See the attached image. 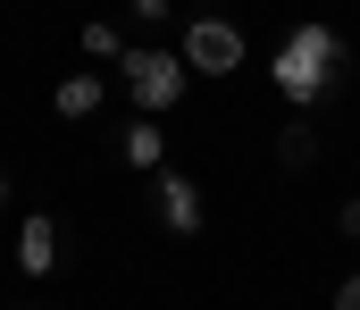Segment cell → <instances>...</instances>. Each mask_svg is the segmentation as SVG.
<instances>
[{"mask_svg": "<svg viewBox=\"0 0 360 310\" xmlns=\"http://www.w3.org/2000/svg\"><path fill=\"white\" fill-rule=\"evenodd\" d=\"M17 269H25V277H51V269H59V218L25 209V226H17Z\"/></svg>", "mask_w": 360, "mask_h": 310, "instance_id": "5", "label": "cell"}, {"mask_svg": "<svg viewBox=\"0 0 360 310\" xmlns=\"http://www.w3.org/2000/svg\"><path fill=\"white\" fill-rule=\"evenodd\" d=\"M76 42H84V59H117V51H126L117 25H76Z\"/></svg>", "mask_w": 360, "mask_h": 310, "instance_id": "9", "label": "cell"}, {"mask_svg": "<svg viewBox=\"0 0 360 310\" xmlns=\"http://www.w3.org/2000/svg\"><path fill=\"white\" fill-rule=\"evenodd\" d=\"M184 76H235L243 67V25L235 17H184Z\"/></svg>", "mask_w": 360, "mask_h": 310, "instance_id": "3", "label": "cell"}, {"mask_svg": "<svg viewBox=\"0 0 360 310\" xmlns=\"http://www.w3.org/2000/svg\"><path fill=\"white\" fill-rule=\"evenodd\" d=\"M117 84H126V101L143 109V117H168L184 101V59L160 51V42H126L117 51Z\"/></svg>", "mask_w": 360, "mask_h": 310, "instance_id": "2", "label": "cell"}, {"mask_svg": "<svg viewBox=\"0 0 360 310\" xmlns=\"http://www.w3.org/2000/svg\"><path fill=\"white\" fill-rule=\"evenodd\" d=\"M117 160L143 168V176H160V168H168V134H160V117H134V126L117 134Z\"/></svg>", "mask_w": 360, "mask_h": 310, "instance_id": "6", "label": "cell"}, {"mask_svg": "<svg viewBox=\"0 0 360 310\" xmlns=\"http://www.w3.org/2000/svg\"><path fill=\"white\" fill-rule=\"evenodd\" d=\"M126 17H134V25H176V8H168V0H134Z\"/></svg>", "mask_w": 360, "mask_h": 310, "instance_id": "10", "label": "cell"}, {"mask_svg": "<svg viewBox=\"0 0 360 310\" xmlns=\"http://www.w3.org/2000/svg\"><path fill=\"white\" fill-rule=\"evenodd\" d=\"M0 202H8V168H0Z\"/></svg>", "mask_w": 360, "mask_h": 310, "instance_id": "13", "label": "cell"}, {"mask_svg": "<svg viewBox=\"0 0 360 310\" xmlns=\"http://www.w3.org/2000/svg\"><path fill=\"white\" fill-rule=\"evenodd\" d=\"M101 101H109V84H101V76H68V84L51 93V109H59L68 126H84V117H101Z\"/></svg>", "mask_w": 360, "mask_h": 310, "instance_id": "7", "label": "cell"}, {"mask_svg": "<svg viewBox=\"0 0 360 310\" xmlns=\"http://www.w3.org/2000/svg\"><path fill=\"white\" fill-rule=\"evenodd\" d=\"M269 76H276V93L293 101V117L302 109H319L327 93H344V76H352V42L335 34V25H293L285 42H276V59H269Z\"/></svg>", "mask_w": 360, "mask_h": 310, "instance_id": "1", "label": "cell"}, {"mask_svg": "<svg viewBox=\"0 0 360 310\" xmlns=\"http://www.w3.org/2000/svg\"><path fill=\"white\" fill-rule=\"evenodd\" d=\"M151 218H160V235L193 243V235H201V185H193L184 168H160V176H151Z\"/></svg>", "mask_w": 360, "mask_h": 310, "instance_id": "4", "label": "cell"}, {"mask_svg": "<svg viewBox=\"0 0 360 310\" xmlns=\"http://www.w3.org/2000/svg\"><path fill=\"white\" fill-rule=\"evenodd\" d=\"M335 310H360V277H344V285H335Z\"/></svg>", "mask_w": 360, "mask_h": 310, "instance_id": "12", "label": "cell"}, {"mask_svg": "<svg viewBox=\"0 0 360 310\" xmlns=\"http://www.w3.org/2000/svg\"><path fill=\"white\" fill-rule=\"evenodd\" d=\"M276 160H285L293 176H302V168H319V126H310V117H293V126L276 134Z\"/></svg>", "mask_w": 360, "mask_h": 310, "instance_id": "8", "label": "cell"}, {"mask_svg": "<svg viewBox=\"0 0 360 310\" xmlns=\"http://www.w3.org/2000/svg\"><path fill=\"white\" fill-rule=\"evenodd\" d=\"M335 235H352V243H360V193H352L344 209H335Z\"/></svg>", "mask_w": 360, "mask_h": 310, "instance_id": "11", "label": "cell"}]
</instances>
